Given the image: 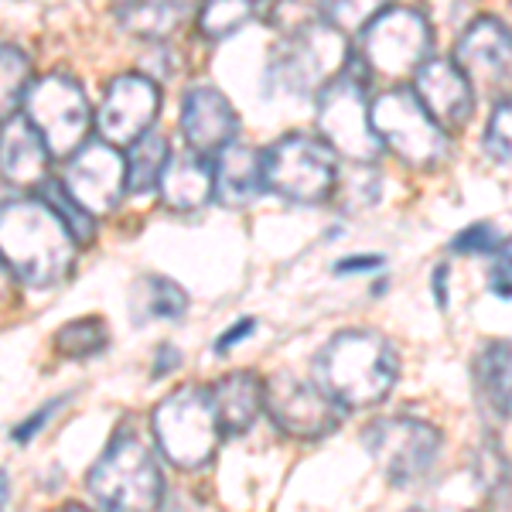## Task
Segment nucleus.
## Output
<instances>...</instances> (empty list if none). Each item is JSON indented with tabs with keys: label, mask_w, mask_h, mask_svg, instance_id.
Masks as SVG:
<instances>
[{
	"label": "nucleus",
	"mask_w": 512,
	"mask_h": 512,
	"mask_svg": "<svg viewBox=\"0 0 512 512\" xmlns=\"http://www.w3.org/2000/svg\"><path fill=\"white\" fill-rule=\"evenodd\" d=\"M168 158H171L168 140L161 134H154V130L147 137H140L137 144H130V154H127V188L130 192L144 195V192H151V188H158Z\"/></svg>",
	"instance_id": "nucleus-25"
},
{
	"label": "nucleus",
	"mask_w": 512,
	"mask_h": 512,
	"mask_svg": "<svg viewBox=\"0 0 512 512\" xmlns=\"http://www.w3.org/2000/svg\"><path fill=\"white\" fill-rule=\"evenodd\" d=\"M260 0H202L198 7V31L209 41H226L256 18Z\"/></svg>",
	"instance_id": "nucleus-26"
},
{
	"label": "nucleus",
	"mask_w": 512,
	"mask_h": 512,
	"mask_svg": "<svg viewBox=\"0 0 512 512\" xmlns=\"http://www.w3.org/2000/svg\"><path fill=\"white\" fill-rule=\"evenodd\" d=\"M161 113V86L144 72H120L106 82L103 103L96 110L99 140L113 147H130L151 134Z\"/></svg>",
	"instance_id": "nucleus-14"
},
{
	"label": "nucleus",
	"mask_w": 512,
	"mask_h": 512,
	"mask_svg": "<svg viewBox=\"0 0 512 512\" xmlns=\"http://www.w3.org/2000/svg\"><path fill=\"white\" fill-rule=\"evenodd\" d=\"M390 4L393 0H321L318 18L342 35H355V31H366L383 11H390Z\"/></svg>",
	"instance_id": "nucleus-28"
},
{
	"label": "nucleus",
	"mask_w": 512,
	"mask_h": 512,
	"mask_svg": "<svg viewBox=\"0 0 512 512\" xmlns=\"http://www.w3.org/2000/svg\"><path fill=\"white\" fill-rule=\"evenodd\" d=\"M181 137L195 154L209 158L229 147L239 134V113L216 86H195L181 99Z\"/></svg>",
	"instance_id": "nucleus-16"
},
{
	"label": "nucleus",
	"mask_w": 512,
	"mask_h": 512,
	"mask_svg": "<svg viewBox=\"0 0 512 512\" xmlns=\"http://www.w3.org/2000/svg\"><path fill=\"white\" fill-rule=\"evenodd\" d=\"M434 24L414 7H390L362 31L359 59L379 76H417L427 59H434Z\"/></svg>",
	"instance_id": "nucleus-10"
},
{
	"label": "nucleus",
	"mask_w": 512,
	"mask_h": 512,
	"mask_svg": "<svg viewBox=\"0 0 512 512\" xmlns=\"http://www.w3.org/2000/svg\"><path fill=\"white\" fill-rule=\"evenodd\" d=\"M267 192L291 205H321L338 188V154L325 140L287 134L263 151Z\"/></svg>",
	"instance_id": "nucleus-8"
},
{
	"label": "nucleus",
	"mask_w": 512,
	"mask_h": 512,
	"mask_svg": "<svg viewBox=\"0 0 512 512\" xmlns=\"http://www.w3.org/2000/svg\"><path fill=\"white\" fill-rule=\"evenodd\" d=\"M400 359L383 335L345 328L328 338L315 355V383L342 410H373L393 393Z\"/></svg>",
	"instance_id": "nucleus-2"
},
{
	"label": "nucleus",
	"mask_w": 512,
	"mask_h": 512,
	"mask_svg": "<svg viewBox=\"0 0 512 512\" xmlns=\"http://www.w3.org/2000/svg\"><path fill=\"white\" fill-rule=\"evenodd\" d=\"M482 147H485V154H492L495 161L512 164V96L495 103L492 117H489V123H485Z\"/></svg>",
	"instance_id": "nucleus-31"
},
{
	"label": "nucleus",
	"mask_w": 512,
	"mask_h": 512,
	"mask_svg": "<svg viewBox=\"0 0 512 512\" xmlns=\"http://www.w3.org/2000/svg\"><path fill=\"white\" fill-rule=\"evenodd\" d=\"M454 65L472 86L506 89L512 82V28L492 14L472 18L454 41Z\"/></svg>",
	"instance_id": "nucleus-15"
},
{
	"label": "nucleus",
	"mask_w": 512,
	"mask_h": 512,
	"mask_svg": "<svg viewBox=\"0 0 512 512\" xmlns=\"http://www.w3.org/2000/svg\"><path fill=\"white\" fill-rule=\"evenodd\" d=\"M253 328H256V321H253V318H243V321H239V325H233L226 335L219 338V342H216V352H229V349H233V345L246 342V335H253Z\"/></svg>",
	"instance_id": "nucleus-37"
},
{
	"label": "nucleus",
	"mask_w": 512,
	"mask_h": 512,
	"mask_svg": "<svg viewBox=\"0 0 512 512\" xmlns=\"http://www.w3.org/2000/svg\"><path fill=\"white\" fill-rule=\"evenodd\" d=\"M181 362V355H178V349H171V345H164L161 349V355L154 359V376H164V373H171Z\"/></svg>",
	"instance_id": "nucleus-41"
},
{
	"label": "nucleus",
	"mask_w": 512,
	"mask_h": 512,
	"mask_svg": "<svg viewBox=\"0 0 512 512\" xmlns=\"http://www.w3.org/2000/svg\"><path fill=\"white\" fill-rule=\"evenodd\" d=\"M31 59L18 45H0V120H11L31 89Z\"/></svg>",
	"instance_id": "nucleus-27"
},
{
	"label": "nucleus",
	"mask_w": 512,
	"mask_h": 512,
	"mask_svg": "<svg viewBox=\"0 0 512 512\" xmlns=\"http://www.w3.org/2000/svg\"><path fill=\"white\" fill-rule=\"evenodd\" d=\"M62 188L89 216H110L123 202L127 188V154L106 140H89L72 158H65Z\"/></svg>",
	"instance_id": "nucleus-13"
},
{
	"label": "nucleus",
	"mask_w": 512,
	"mask_h": 512,
	"mask_svg": "<svg viewBox=\"0 0 512 512\" xmlns=\"http://www.w3.org/2000/svg\"><path fill=\"white\" fill-rule=\"evenodd\" d=\"M352 48L338 28L321 18H308L304 24L291 28V35L274 48L267 62L270 89L291 96L321 93L338 72L349 69Z\"/></svg>",
	"instance_id": "nucleus-3"
},
{
	"label": "nucleus",
	"mask_w": 512,
	"mask_h": 512,
	"mask_svg": "<svg viewBox=\"0 0 512 512\" xmlns=\"http://www.w3.org/2000/svg\"><path fill=\"white\" fill-rule=\"evenodd\" d=\"M495 229L489 226V222H475V226H468V229H461L458 236L451 239V250L458 253V256H485L495 250Z\"/></svg>",
	"instance_id": "nucleus-33"
},
{
	"label": "nucleus",
	"mask_w": 512,
	"mask_h": 512,
	"mask_svg": "<svg viewBox=\"0 0 512 512\" xmlns=\"http://www.w3.org/2000/svg\"><path fill=\"white\" fill-rule=\"evenodd\" d=\"M362 59L352 55L349 69L338 72L318 93V130L321 140L338 154L342 161L352 164H376L383 154L373 120H369V103L366 96V72L359 69Z\"/></svg>",
	"instance_id": "nucleus-7"
},
{
	"label": "nucleus",
	"mask_w": 512,
	"mask_h": 512,
	"mask_svg": "<svg viewBox=\"0 0 512 512\" xmlns=\"http://www.w3.org/2000/svg\"><path fill=\"white\" fill-rule=\"evenodd\" d=\"M59 407H62V400H55V403H52V407L38 410V414H35V417H31V420H28V424H24V427H18V431H14V441H21V444H24V441H31V434H35V431H38V427H41V424H45V420H48V417H52V414H55V410H59Z\"/></svg>",
	"instance_id": "nucleus-39"
},
{
	"label": "nucleus",
	"mask_w": 512,
	"mask_h": 512,
	"mask_svg": "<svg viewBox=\"0 0 512 512\" xmlns=\"http://www.w3.org/2000/svg\"><path fill=\"white\" fill-rule=\"evenodd\" d=\"M369 458L393 485L420 482L441 458V431L420 417H383L362 431Z\"/></svg>",
	"instance_id": "nucleus-11"
},
{
	"label": "nucleus",
	"mask_w": 512,
	"mask_h": 512,
	"mask_svg": "<svg viewBox=\"0 0 512 512\" xmlns=\"http://www.w3.org/2000/svg\"><path fill=\"white\" fill-rule=\"evenodd\" d=\"M106 342H110V332H106L103 318H79L69 321L55 332V352L65 355V359H89V355L103 352Z\"/></svg>",
	"instance_id": "nucleus-29"
},
{
	"label": "nucleus",
	"mask_w": 512,
	"mask_h": 512,
	"mask_svg": "<svg viewBox=\"0 0 512 512\" xmlns=\"http://www.w3.org/2000/svg\"><path fill=\"white\" fill-rule=\"evenodd\" d=\"M52 164V151L45 147V140L24 117H11L0 130V175L11 185L31 188L41 185Z\"/></svg>",
	"instance_id": "nucleus-20"
},
{
	"label": "nucleus",
	"mask_w": 512,
	"mask_h": 512,
	"mask_svg": "<svg viewBox=\"0 0 512 512\" xmlns=\"http://www.w3.org/2000/svg\"><path fill=\"white\" fill-rule=\"evenodd\" d=\"M137 321H178L188 311V294L168 277H144L134 287Z\"/></svg>",
	"instance_id": "nucleus-24"
},
{
	"label": "nucleus",
	"mask_w": 512,
	"mask_h": 512,
	"mask_svg": "<svg viewBox=\"0 0 512 512\" xmlns=\"http://www.w3.org/2000/svg\"><path fill=\"white\" fill-rule=\"evenodd\" d=\"M151 431L158 451L181 472L209 465L222 441L216 403L202 386H181L164 396L151 414Z\"/></svg>",
	"instance_id": "nucleus-5"
},
{
	"label": "nucleus",
	"mask_w": 512,
	"mask_h": 512,
	"mask_svg": "<svg viewBox=\"0 0 512 512\" xmlns=\"http://www.w3.org/2000/svg\"><path fill=\"white\" fill-rule=\"evenodd\" d=\"M120 28L140 41H168L185 24L188 0H117Z\"/></svg>",
	"instance_id": "nucleus-23"
},
{
	"label": "nucleus",
	"mask_w": 512,
	"mask_h": 512,
	"mask_svg": "<svg viewBox=\"0 0 512 512\" xmlns=\"http://www.w3.org/2000/svg\"><path fill=\"white\" fill-rule=\"evenodd\" d=\"M448 263H441V267H434V277H431V284H434V297H437V308H448Z\"/></svg>",
	"instance_id": "nucleus-40"
},
{
	"label": "nucleus",
	"mask_w": 512,
	"mask_h": 512,
	"mask_svg": "<svg viewBox=\"0 0 512 512\" xmlns=\"http://www.w3.org/2000/svg\"><path fill=\"white\" fill-rule=\"evenodd\" d=\"M209 396L216 403L222 434L239 437L260 420L263 400H267V383L256 373H226L222 379H216Z\"/></svg>",
	"instance_id": "nucleus-22"
},
{
	"label": "nucleus",
	"mask_w": 512,
	"mask_h": 512,
	"mask_svg": "<svg viewBox=\"0 0 512 512\" xmlns=\"http://www.w3.org/2000/svg\"><path fill=\"white\" fill-rule=\"evenodd\" d=\"M79 243L45 198H11L0 205V256L21 284L48 291L76 270Z\"/></svg>",
	"instance_id": "nucleus-1"
},
{
	"label": "nucleus",
	"mask_w": 512,
	"mask_h": 512,
	"mask_svg": "<svg viewBox=\"0 0 512 512\" xmlns=\"http://www.w3.org/2000/svg\"><path fill=\"white\" fill-rule=\"evenodd\" d=\"M472 383L482 414L492 424L512 420V342L492 338L475 352L472 362Z\"/></svg>",
	"instance_id": "nucleus-18"
},
{
	"label": "nucleus",
	"mask_w": 512,
	"mask_h": 512,
	"mask_svg": "<svg viewBox=\"0 0 512 512\" xmlns=\"http://www.w3.org/2000/svg\"><path fill=\"white\" fill-rule=\"evenodd\" d=\"M86 485L106 512H154L164 495L158 458L134 431L113 437L89 468Z\"/></svg>",
	"instance_id": "nucleus-4"
},
{
	"label": "nucleus",
	"mask_w": 512,
	"mask_h": 512,
	"mask_svg": "<svg viewBox=\"0 0 512 512\" xmlns=\"http://www.w3.org/2000/svg\"><path fill=\"white\" fill-rule=\"evenodd\" d=\"M41 198H45V202L52 205L55 212H59L62 222L69 226V233L76 236V243H93V236H96L93 216H89L86 209H79V205L72 202V195L62 188V181H48V185L41 188Z\"/></svg>",
	"instance_id": "nucleus-30"
},
{
	"label": "nucleus",
	"mask_w": 512,
	"mask_h": 512,
	"mask_svg": "<svg viewBox=\"0 0 512 512\" xmlns=\"http://www.w3.org/2000/svg\"><path fill=\"white\" fill-rule=\"evenodd\" d=\"M65 512H93V509H86V506H76V502H72V506H65Z\"/></svg>",
	"instance_id": "nucleus-42"
},
{
	"label": "nucleus",
	"mask_w": 512,
	"mask_h": 512,
	"mask_svg": "<svg viewBox=\"0 0 512 512\" xmlns=\"http://www.w3.org/2000/svg\"><path fill=\"white\" fill-rule=\"evenodd\" d=\"M414 93L444 130H461L475 117V86L448 59H427L414 76Z\"/></svg>",
	"instance_id": "nucleus-17"
},
{
	"label": "nucleus",
	"mask_w": 512,
	"mask_h": 512,
	"mask_svg": "<svg viewBox=\"0 0 512 512\" xmlns=\"http://www.w3.org/2000/svg\"><path fill=\"white\" fill-rule=\"evenodd\" d=\"M158 195L171 212H195L216 195V175L202 154H171L161 171Z\"/></svg>",
	"instance_id": "nucleus-21"
},
{
	"label": "nucleus",
	"mask_w": 512,
	"mask_h": 512,
	"mask_svg": "<svg viewBox=\"0 0 512 512\" xmlns=\"http://www.w3.org/2000/svg\"><path fill=\"white\" fill-rule=\"evenodd\" d=\"M18 284L21 280L14 277V270L7 267V260L0 256V308H11L18 301Z\"/></svg>",
	"instance_id": "nucleus-36"
},
{
	"label": "nucleus",
	"mask_w": 512,
	"mask_h": 512,
	"mask_svg": "<svg viewBox=\"0 0 512 512\" xmlns=\"http://www.w3.org/2000/svg\"><path fill=\"white\" fill-rule=\"evenodd\" d=\"M492 291L512 297V239L492 250Z\"/></svg>",
	"instance_id": "nucleus-35"
},
{
	"label": "nucleus",
	"mask_w": 512,
	"mask_h": 512,
	"mask_svg": "<svg viewBox=\"0 0 512 512\" xmlns=\"http://www.w3.org/2000/svg\"><path fill=\"white\" fill-rule=\"evenodd\" d=\"M24 120L38 130L52 158H72L96 127V113L82 82L69 72H48L24 96Z\"/></svg>",
	"instance_id": "nucleus-9"
},
{
	"label": "nucleus",
	"mask_w": 512,
	"mask_h": 512,
	"mask_svg": "<svg viewBox=\"0 0 512 512\" xmlns=\"http://www.w3.org/2000/svg\"><path fill=\"white\" fill-rule=\"evenodd\" d=\"M369 120H373L383 151H390L407 168L431 171L448 158V130L424 110L414 89H386V93H379L369 103Z\"/></svg>",
	"instance_id": "nucleus-6"
},
{
	"label": "nucleus",
	"mask_w": 512,
	"mask_h": 512,
	"mask_svg": "<svg viewBox=\"0 0 512 512\" xmlns=\"http://www.w3.org/2000/svg\"><path fill=\"white\" fill-rule=\"evenodd\" d=\"M216 175V198L229 209H246L267 192V175H263V151L246 144H229L216 154L212 164Z\"/></svg>",
	"instance_id": "nucleus-19"
},
{
	"label": "nucleus",
	"mask_w": 512,
	"mask_h": 512,
	"mask_svg": "<svg viewBox=\"0 0 512 512\" xmlns=\"http://www.w3.org/2000/svg\"><path fill=\"white\" fill-rule=\"evenodd\" d=\"M379 192H383V178H379L376 164H359V171L349 175V178L338 175L335 195H342L349 209H366V205H376Z\"/></svg>",
	"instance_id": "nucleus-32"
},
{
	"label": "nucleus",
	"mask_w": 512,
	"mask_h": 512,
	"mask_svg": "<svg viewBox=\"0 0 512 512\" xmlns=\"http://www.w3.org/2000/svg\"><path fill=\"white\" fill-rule=\"evenodd\" d=\"M263 410L274 420L277 431L291 441H321L338 431L345 414L318 383H308L294 373H277L267 379Z\"/></svg>",
	"instance_id": "nucleus-12"
},
{
	"label": "nucleus",
	"mask_w": 512,
	"mask_h": 512,
	"mask_svg": "<svg viewBox=\"0 0 512 512\" xmlns=\"http://www.w3.org/2000/svg\"><path fill=\"white\" fill-rule=\"evenodd\" d=\"M379 263H383L379 256L362 253V256H352V260H338L335 263V274H359V270H376Z\"/></svg>",
	"instance_id": "nucleus-38"
},
{
	"label": "nucleus",
	"mask_w": 512,
	"mask_h": 512,
	"mask_svg": "<svg viewBox=\"0 0 512 512\" xmlns=\"http://www.w3.org/2000/svg\"><path fill=\"white\" fill-rule=\"evenodd\" d=\"M427 21L444 28H465L472 14V0H427Z\"/></svg>",
	"instance_id": "nucleus-34"
}]
</instances>
